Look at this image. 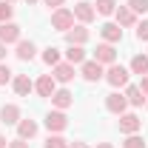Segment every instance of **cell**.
<instances>
[{"mask_svg": "<svg viewBox=\"0 0 148 148\" xmlns=\"http://www.w3.org/2000/svg\"><path fill=\"white\" fill-rule=\"evenodd\" d=\"M128 77H131V71L125 69V66H120V63H114V66H108L106 69V83H108L111 88H125L128 86Z\"/></svg>", "mask_w": 148, "mask_h": 148, "instance_id": "6da1fadb", "label": "cell"}, {"mask_svg": "<svg viewBox=\"0 0 148 148\" xmlns=\"http://www.w3.org/2000/svg\"><path fill=\"white\" fill-rule=\"evenodd\" d=\"M46 128H49V134H60V131H66L69 128V117H66V111H60V108H51L49 114H46Z\"/></svg>", "mask_w": 148, "mask_h": 148, "instance_id": "7a4b0ae2", "label": "cell"}, {"mask_svg": "<svg viewBox=\"0 0 148 148\" xmlns=\"http://www.w3.org/2000/svg\"><path fill=\"white\" fill-rule=\"evenodd\" d=\"M71 26H74V12L71 9L63 6V9H54V12H51V29H57V32L66 34Z\"/></svg>", "mask_w": 148, "mask_h": 148, "instance_id": "3957f363", "label": "cell"}, {"mask_svg": "<svg viewBox=\"0 0 148 148\" xmlns=\"http://www.w3.org/2000/svg\"><path fill=\"white\" fill-rule=\"evenodd\" d=\"M80 77H83L86 83H100V80L106 77V66H100L97 60H86V63L80 66Z\"/></svg>", "mask_w": 148, "mask_h": 148, "instance_id": "277c9868", "label": "cell"}, {"mask_svg": "<svg viewBox=\"0 0 148 148\" xmlns=\"http://www.w3.org/2000/svg\"><path fill=\"white\" fill-rule=\"evenodd\" d=\"M94 60L100 63V66H114L117 63V49L111 46V43H97V49H94Z\"/></svg>", "mask_w": 148, "mask_h": 148, "instance_id": "5b68a950", "label": "cell"}, {"mask_svg": "<svg viewBox=\"0 0 148 148\" xmlns=\"http://www.w3.org/2000/svg\"><path fill=\"white\" fill-rule=\"evenodd\" d=\"M140 128H143V120L134 114V111H125V114H120V134H140Z\"/></svg>", "mask_w": 148, "mask_h": 148, "instance_id": "8992f818", "label": "cell"}, {"mask_svg": "<svg viewBox=\"0 0 148 148\" xmlns=\"http://www.w3.org/2000/svg\"><path fill=\"white\" fill-rule=\"evenodd\" d=\"M88 37H91V32H88L83 23H74L71 29L66 32V43H69V46H86Z\"/></svg>", "mask_w": 148, "mask_h": 148, "instance_id": "52a82bcc", "label": "cell"}, {"mask_svg": "<svg viewBox=\"0 0 148 148\" xmlns=\"http://www.w3.org/2000/svg\"><path fill=\"white\" fill-rule=\"evenodd\" d=\"M125 108H128V100H125V94L111 91L108 97H106V111H108V114L120 117V114H125Z\"/></svg>", "mask_w": 148, "mask_h": 148, "instance_id": "ba28073f", "label": "cell"}, {"mask_svg": "<svg viewBox=\"0 0 148 148\" xmlns=\"http://www.w3.org/2000/svg\"><path fill=\"white\" fill-rule=\"evenodd\" d=\"M71 12H74V20H77V23H83V26H88V23L97 17L94 3H86V0H77V6H74Z\"/></svg>", "mask_w": 148, "mask_h": 148, "instance_id": "9c48e42d", "label": "cell"}, {"mask_svg": "<svg viewBox=\"0 0 148 148\" xmlns=\"http://www.w3.org/2000/svg\"><path fill=\"white\" fill-rule=\"evenodd\" d=\"M20 40H23V32H20L17 23H0V43H6V46H17Z\"/></svg>", "mask_w": 148, "mask_h": 148, "instance_id": "30bf717a", "label": "cell"}, {"mask_svg": "<svg viewBox=\"0 0 148 148\" xmlns=\"http://www.w3.org/2000/svg\"><path fill=\"white\" fill-rule=\"evenodd\" d=\"M34 91H37V97H46V100H49V97L57 91V80L51 74H40L34 80Z\"/></svg>", "mask_w": 148, "mask_h": 148, "instance_id": "8fae6325", "label": "cell"}, {"mask_svg": "<svg viewBox=\"0 0 148 148\" xmlns=\"http://www.w3.org/2000/svg\"><path fill=\"white\" fill-rule=\"evenodd\" d=\"M20 120H23V114H20L17 103H6V106L0 108V123H3V125H17Z\"/></svg>", "mask_w": 148, "mask_h": 148, "instance_id": "7c38bea8", "label": "cell"}, {"mask_svg": "<svg viewBox=\"0 0 148 148\" xmlns=\"http://www.w3.org/2000/svg\"><path fill=\"white\" fill-rule=\"evenodd\" d=\"M12 88H14V94H17V97H29V94L34 91V80H32L29 74H14Z\"/></svg>", "mask_w": 148, "mask_h": 148, "instance_id": "4fadbf2b", "label": "cell"}, {"mask_svg": "<svg viewBox=\"0 0 148 148\" xmlns=\"http://www.w3.org/2000/svg\"><path fill=\"white\" fill-rule=\"evenodd\" d=\"M49 100H51V108H60V111H66V108L74 106V94L69 91V88H57Z\"/></svg>", "mask_w": 148, "mask_h": 148, "instance_id": "5bb4252c", "label": "cell"}, {"mask_svg": "<svg viewBox=\"0 0 148 148\" xmlns=\"http://www.w3.org/2000/svg\"><path fill=\"white\" fill-rule=\"evenodd\" d=\"M100 37H103V43L117 46V43L123 40V29H120L117 23H103V26H100Z\"/></svg>", "mask_w": 148, "mask_h": 148, "instance_id": "9a60e30c", "label": "cell"}, {"mask_svg": "<svg viewBox=\"0 0 148 148\" xmlns=\"http://www.w3.org/2000/svg\"><path fill=\"white\" fill-rule=\"evenodd\" d=\"M74 74H77V71H74L71 63H57L54 69H51V77H54L57 83H63V86H69V83H71Z\"/></svg>", "mask_w": 148, "mask_h": 148, "instance_id": "2e32d148", "label": "cell"}, {"mask_svg": "<svg viewBox=\"0 0 148 148\" xmlns=\"http://www.w3.org/2000/svg\"><path fill=\"white\" fill-rule=\"evenodd\" d=\"M114 23L120 26V29H131V26H137V14L131 12L128 6H117V12H114Z\"/></svg>", "mask_w": 148, "mask_h": 148, "instance_id": "e0dca14e", "label": "cell"}, {"mask_svg": "<svg viewBox=\"0 0 148 148\" xmlns=\"http://www.w3.org/2000/svg\"><path fill=\"white\" fill-rule=\"evenodd\" d=\"M14 54H17V60H23V63H32L37 57V46L32 40H20L17 46H14Z\"/></svg>", "mask_w": 148, "mask_h": 148, "instance_id": "ac0fdd59", "label": "cell"}, {"mask_svg": "<svg viewBox=\"0 0 148 148\" xmlns=\"http://www.w3.org/2000/svg\"><path fill=\"white\" fill-rule=\"evenodd\" d=\"M37 131H40V125H37L32 117H29V120L23 117V120L17 123V137H20V140H29V143H32V140L37 137Z\"/></svg>", "mask_w": 148, "mask_h": 148, "instance_id": "d6986e66", "label": "cell"}, {"mask_svg": "<svg viewBox=\"0 0 148 148\" xmlns=\"http://www.w3.org/2000/svg\"><path fill=\"white\" fill-rule=\"evenodd\" d=\"M88 57H86V49L83 46H69L66 49V63H71V66H83Z\"/></svg>", "mask_w": 148, "mask_h": 148, "instance_id": "ffe728a7", "label": "cell"}, {"mask_svg": "<svg viewBox=\"0 0 148 148\" xmlns=\"http://www.w3.org/2000/svg\"><path fill=\"white\" fill-rule=\"evenodd\" d=\"M128 71L131 74H148V54H134L131 57V63H128Z\"/></svg>", "mask_w": 148, "mask_h": 148, "instance_id": "44dd1931", "label": "cell"}, {"mask_svg": "<svg viewBox=\"0 0 148 148\" xmlns=\"http://www.w3.org/2000/svg\"><path fill=\"white\" fill-rule=\"evenodd\" d=\"M125 100H128V106H134V108H140L143 103H145V94L140 91V86H125Z\"/></svg>", "mask_w": 148, "mask_h": 148, "instance_id": "7402d4cb", "label": "cell"}, {"mask_svg": "<svg viewBox=\"0 0 148 148\" xmlns=\"http://www.w3.org/2000/svg\"><path fill=\"white\" fill-rule=\"evenodd\" d=\"M43 63H46V66H51V69H54L57 63H63V60H60V49H57V46H49V49H43Z\"/></svg>", "mask_w": 148, "mask_h": 148, "instance_id": "603a6c76", "label": "cell"}, {"mask_svg": "<svg viewBox=\"0 0 148 148\" xmlns=\"http://www.w3.org/2000/svg\"><path fill=\"white\" fill-rule=\"evenodd\" d=\"M94 12L103 14V17H108V14L117 12V0H97V3H94Z\"/></svg>", "mask_w": 148, "mask_h": 148, "instance_id": "cb8c5ba5", "label": "cell"}, {"mask_svg": "<svg viewBox=\"0 0 148 148\" xmlns=\"http://www.w3.org/2000/svg\"><path fill=\"white\" fill-rule=\"evenodd\" d=\"M71 143L66 140V137H60V134H49L46 137V148H69Z\"/></svg>", "mask_w": 148, "mask_h": 148, "instance_id": "d4e9b609", "label": "cell"}, {"mask_svg": "<svg viewBox=\"0 0 148 148\" xmlns=\"http://www.w3.org/2000/svg\"><path fill=\"white\" fill-rule=\"evenodd\" d=\"M123 148H145V140H143L140 134H128V137L123 140Z\"/></svg>", "mask_w": 148, "mask_h": 148, "instance_id": "484cf974", "label": "cell"}, {"mask_svg": "<svg viewBox=\"0 0 148 148\" xmlns=\"http://www.w3.org/2000/svg\"><path fill=\"white\" fill-rule=\"evenodd\" d=\"M125 6H128L134 14H145V12H148V0H128Z\"/></svg>", "mask_w": 148, "mask_h": 148, "instance_id": "4316f807", "label": "cell"}, {"mask_svg": "<svg viewBox=\"0 0 148 148\" xmlns=\"http://www.w3.org/2000/svg\"><path fill=\"white\" fill-rule=\"evenodd\" d=\"M137 40L140 43H148V20H137Z\"/></svg>", "mask_w": 148, "mask_h": 148, "instance_id": "83f0119b", "label": "cell"}, {"mask_svg": "<svg viewBox=\"0 0 148 148\" xmlns=\"http://www.w3.org/2000/svg\"><path fill=\"white\" fill-rule=\"evenodd\" d=\"M12 14H14V6L12 3H0V23H12Z\"/></svg>", "mask_w": 148, "mask_h": 148, "instance_id": "f1b7e54d", "label": "cell"}, {"mask_svg": "<svg viewBox=\"0 0 148 148\" xmlns=\"http://www.w3.org/2000/svg\"><path fill=\"white\" fill-rule=\"evenodd\" d=\"M12 80H14L12 69H9L6 63H0V86H6V83H12Z\"/></svg>", "mask_w": 148, "mask_h": 148, "instance_id": "f546056e", "label": "cell"}, {"mask_svg": "<svg viewBox=\"0 0 148 148\" xmlns=\"http://www.w3.org/2000/svg\"><path fill=\"white\" fill-rule=\"evenodd\" d=\"M9 148H32V143H29V140H12V143H9Z\"/></svg>", "mask_w": 148, "mask_h": 148, "instance_id": "4dcf8cb0", "label": "cell"}, {"mask_svg": "<svg viewBox=\"0 0 148 148\" xmlns=\"http://www.w3.org/2000/svg\"><path fill=\"white\" fill-rule=\"evenodd\" d=\"M43 3H46L49 9H63V3H66V0H43Z\"/></svg>", "mask_w": 148, "mask_h": 148, "instance_id": "1f68e13d", "label": "cell"}, {"mask_svg": "<svg viewBox=\"0 0 148 148\" xmlns=\"http://www.w3.org/2000/svg\"><path fill=\"white\" fill-rule=\"evenodd\" d=\"M140 91L148 97V74H143V80H140Z\"/></svg>", "mask_w": 148, "mask_h": 148, "instance_id": "d6a6232c", "label": "cell"}, {"mask_svg": "<svg viewBox=\"0 0 148 148\" xmlns=\"http://www.w3.org/2000/svg\"><path fill=\"white\" fill-rule=\"evenodd\" d=\"M69 148H91V145H88V143H80V140H77V143H71Z\"/></svg>", "mask_w": 148, "mask_h": 148, "instance_id": "836d02e7", "label": "cell"}, {"mask_svg": "<svg viewBox=\"0 0 148 148\" xmlns=\"http://www.w3.org/2000/svg\"><path fill=\"white\" fill-rule=\"evenodd\" d=\"M6 49H9V46H6V43H0V60H6V54H9Z\"/></svg>", "mask_w": 148, "mask_h": 148, "instance_id": "e575fe53", "label": "cell"}, {"mask_svg": "<svg viewBox=\"0 0 148 148\" xmlns=\"http://www.w3.org/2000/svg\"><path fill=\"white\" fill-rule=\"evenodd\" d=\"M0 148H9V140H6L3 134H0Z\"/></svg>", "mask_w": 148, "mask_h": 148, "instance_id": "d590c367", "label": "cell"}, {"mask_svg": "<svg viewBox=\"0 0 148 148\" xmlns=\"http://www.w3.org/2000/svg\"><path fill=\"white\" fill-rule=\"evenodd\" d=\"M94 148H114V145H111V143H97Z\"/></svg>", "mask_w": 148, "mask_h": 148, "instance_id": "8d00e7d4", "label": "cell"}, {"mask_svg": "<svg viewBox=\"0 0 148 148\" xmlns=\"http://www.w3.org/2000/svg\"><path fill=\"white\" fill-rule=\"evenodd\" d=\"M26 3H29V6H34V3H40V0H26Z\"/></svg>", "mask_w": 148, "mask_h": 148, "instance_id": "74e56055", "label": "cell"}]
</instances>
